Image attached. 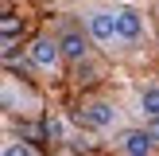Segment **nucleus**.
<instances>
[{
	"label": "nucleus",
	"mask_w": 159,
	"mask_h": 156,
	"mask_svg": "<svg viewBox=\"0 0 159 156\" xmlns=\"http://www.w3.org/2000/svg\"><path fill=\"white\" fill-rule=\"evenodd\" d=\"M78 121L85 125V129H113L116 125V105L113 101H89V105H82L78 109Z\"/></svg>",
	"instance_id": "obj_1"
},
{
	"label": "nucleus",
	"mask_w": 159,
	"mask_h": 156,
	"mask_svg": "<svg viewBox=\"0 0 159 156\" xmlns=\"http://www.w3.org/2000/svg\"><path fill=\"white\" fill-rule=\"evenodd\" d=\"M152 148H155L152 129H128L120 137V152L124 156H152Z\"/></svg>",
	"instance_id": "obj_2"
},
{
	"label": "nucleus",
	"mask_w": 159,
	"mask_h": 156,
	"mask_svg": "<svg viewBox=\"0 0 159 156\" xmlns=\"http://www.w3.org/2000/svg\"><path fill=\"white\" fill-rule=\"evenodd\" d=\"M58 59H62V43H54V39H35L31 43V62L39 70H54Z\"/></svg>",
	"instance_id": "obj_3"
},
{
	"label": "nucleus",
	"mask_w": 159,
	"mask_h": 156,
	"mask_svg": "<svg viewBox=\"0 0 159 156\" xmlns=\"http://www.w3.org/2000/svg\"><path fill=\"white\" fill-rule=\"evenodd\" d=\"M89 35L97 43H113L116 35V12H89Z\"/></svg>",
	"instance_id": "obj_4"
},
{
	"label": "nucleus",
	"mask_w": 159,
	"mask_h": 156,
	"mask_svg": "<svg viewBox=\"0 0 159 156\" xmlns=\"http://www.w3.org/2000/svg\"><path fill=\"white\" fill-rule=\"evenodd\" d=\"M116 35L128 39V43H136L140 35H144V20H140V12H132V8H120L116 12Z\"/></svg>",
	"instance_id": "obj_5"
},
{
	"label": "nucleus",
	"mask_w": 159,
	"mask_h": 156,
	"mask_svg": "<svg viewBox=\"0 0 159 156\" xmlns=\"http://www.w3.org/2000/svg\"><path fill=\"white\" fill-rule=\"evenodd\" d=\"M58 43H62V59H70V62H85V55H89V39H85L82 31H66Z\"/></svg>",
	"instance_id": "obj_6"
},
{
	"label": "nucleus",
	"mask_w": 159,
	"mask_h": 156,
	"mask_svg": "<svg viewBox=\"0 0 159 156\" xmlns=\"http://www.w3.org/2000/svg\"><path fill=\"white\" fill-rule=\"evenodd\" d=\"M140 109H144L148 121L159 117V86H144V90H140Z\"/></svg>",
	"instance_id": "obj_7"
},
{
	"label": "nucleus",
	"mask_w": 159,
	"mask_h": 156,
	"mask_svg": "<svg viewBox=\"0 0 159 156\" xmlns=\"http://www.w3.org/2000/svg\"><path fill=\"white\" fill-rule=\"evenodd\" d=\"M4 156H39V152L27 144V140H12V144H4Z\"/></svg>",
	"instance_id": "obj_8"
},
{
	"label": "nucleus",
	"mask_w": 159,
	"mask_h": 156,
	"mask_svg": "<svg viewBox=\"0 0 159 156\" xmlns=\"http://www.w3.org/2000/svg\"><path fill=\"white\" fill-rule=\"evenodd\" d=\"M0 31H4V39H16L23 31V23L16 20V16H4V20H0Z\"/></svg>",
	"instance_id": "obj_9"
},
{
	"label": "nucleus",
	"mask_w": 159,
	"mask_h": 156,
	"mask_svg": "<svg viewBox=\"0 0 159 156\" xmlns=\"http://www.w3.org/2000/svg\"><path fill=\"white\" fill-rule=\"evenodd\" d=\"M148 129H152V137L159 140V117H152V125H148Z\"/></svg>",
	"instance_id": "obj_10"
}]
</instances>
